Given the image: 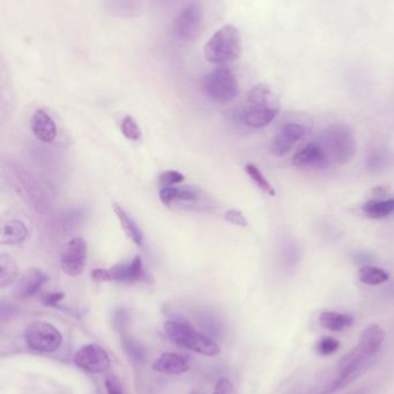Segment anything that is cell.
Masks as SVG:
<instances>
[{
    "label": "cell",
    "mask_w": 394,
    "mask_h": 394,
    "mask_svg": "<svg viewBox=\"0 0 394 394\" xmlns=\"http://www.w3.org/2000/svg\"><path fill=\"white\" fill-rule=\"evenodd\" d=\"M64 297H65L64 293L47 294V297L43 298V303L45 305H56L58 302L62 301Z\"/></svg>",
    "instance_id": "33"
},
{
    "label": "cell",
    "mask_w": 394,
    "mask_h": 394,
    "mask_svg": "<svg viewBox=\"0 0 394 394\" xmlns=\"http://www.w3.org/2000/svg\"><path fill=\"white\" fill-rule=\"evenodd\" d=\"M120 129L127 140L139 141L142 139V129L131 115H127L123 119V121L120 124Z\"/></svg>",
    "instance_id": "26"
},
{
    "label": "cell",
    "mask_w": 394,
    "mask_h": 394,
    "mask_svg": "<svg viewBox=\"0 0 394 394\" xmlns=\"http://www.w3.org/2000/svg\"><path fill=\"white\" fill-rule=\"evenodd\" d=\"M245 171L253 183L257 185L258 188H261L263 192H265L270 196H275L274 188L272 186L271 183L265 178L264 174L261 173V170L258 169L257 166L253 165V164H248L245 166Z\"/></svg>",
    "instance_id": "25"
},
{
    "label": "cell",
    "mask_w": 394,
    "mask_h": 394,
    "mask_svg": "<svg viewBox=\"0 0 394 394\" xmlns=\"http://www.w3.org/2000/svg\"><path fill=\"white\" fill-rule=\"evenodd\" d=\"M18 277V268L13 258L8 255L0 256V287L10 286L14 283Z\"/></svg>",
    "instance_id": "22"
},
{
    "label": "cell",
    "mask_w": 394,
    "mask_h": 394,
    "mask_svg": "<svg viewBox=\"0 0 394 394\" xmlns=\"http://www.w3.org/2000/svg\"><path fill=\"white\" fill-rule=\"evenodd\" d=\"M349 394H366V390L365 389H360V390L354 391Z\"/></svg>",
    "instance_id": "34"
},
{
    "label": "cell",
    "mask_w": 394,
    "mask_h": 394,
    "mask_svg": "<svg viewBox=\"0 0 394 394\" xmlns=\"http://www.w3.org/2000/svg\"><path fill=\"white\" fill-rule=\"evenodd\" d=\"M385 340V331L378 324H370L362 331L356 347L368 358H375Z\"/></svg>",
    "instance_id": "17"
},
{
    "label": "cell",
    "mask_w": 394,
    "mask_h": 394,
    "mask_svg": "<svg viewBox=\"0 0 394 394\" xmlns=\"http://www.w3.org/2000/svg\"><path fill=\"white\" fill-rule=\"evenodd\" d=\"M47 279L49 277L43 270L39 269V268H30L15 283L13 297L19 300L33 298L34 295H36L40 292Z\"/></svg>",
    "instance_id": "13"
},
{
    "label": "cell",
    "mask_w": 394,
    "mask_h": 394,
    "mask_svg": "<svg viewBox=\"0 0 394 394\" xmlns=\"http://www.w3.org/2000/svg\"><path fill=\"white\" fill-rule=\"evenodd\" d=\"M74 362L88 373H105L110 368L108 353L98 345L89 344L80 348L74 356Z\"/></svg>",
    "instance_id": "11"
},
{
    "label": "cell",
    "mask_w": 394,
    "mask_h": 394,
    "mask_svg": "<svg viewBox=\"0 0 394 394\" xmlns=\"http://www.w3.org/2000/svg\"><path fill=\"white\" fill-rule=\"evenodd\" d=\"M25 341L32 351L54 353L62 346L63 336L56 326L39 321L25 327Z\"/></svg>",
    "instance_id": "6"
},
{
    "label": "cell",
    "mask_w": 394,
    "mask_h": 394,
    "mask_svg": "<svg viewBox=\"0 0 394 394\" xmlns=\"http://www.w3.org/2000/svg\"><path fill=\"white\" fill-rule=\"evenodd\" d=\"M164 332L174 344L188 348L198 354L205 356H217L220 354V346L213 339L195 330L188 323L168 321L164 323Z\"/></svg>",
    "instance_id": "3"
},
{
    "label": "cell",
    "mask_w": 394,
    "mask_h": 394,
    "mask_svg": "<svg viewBox=\"0 0 394 394\" xmlns=\"http://www.w3.org/2000/svg\"><path fill=\"white\" fill-rule=\"evenodd\" d=\"M305 129L303 126L298 124H285L278 129L275 134L274 140L272 143V152L278 156L283 157L289 154L294 146L304 137Z\"/></svg>",
    "instance_id": "12"
},
{
    "label": "cell",
    "mask_w": 394,
    "mask_h": 394,
    "mask_svg": "<svg viewBox=\"0 0 394 394\" xmlns=\"http://www.w3.org/2000/svg\"><path fill=\"white\" fill-rule=\"evenodd\" d=\"M329 161L322 146L310 143L294 154L293 165L297 169H324Z\"/></svg>",
    "instance_id": "14"
},
{
    "label": "cell",
    "mask_w": 394,
    "mask_h": 394,
    "mask_svg": "<svg viewBox=\"0 0 394 394\" xmlns=\"http://www.w3.org/2000/svg\"><path fill=\"white\" fill-rule=\"evenodd\" d=\"M278 111L280 101L276 93L266 84H257L248 93L243 120L249 127L263 128L276 118Z\"/></svg>",
    "instance_id": "1"
},
{
    "label": "cell",
    "mask_w": 394,
    "mask_h": 394,
    "mask_svg": "<svg viewBox=\"0 0 394 394\" xmlns=\"http://www.w3.org/2000/svg\"><path fill=\"white\" fill-rule=\"evenodd\" d=\"M319 323L327 330L339 332V331L351 327L354 324V318L353 316L341 314V312H322V315L319 316Z\"/></svg>",
    "instance_id": "21"
},
{
    "label": "cell",
    "mask_w": 394,
    "mask_h": 394,
    "mask_svg": "<svg viewBox=\"0 0 394 394\" xmlns=\"http://www.w3.org/2000/svg\"><path fill=\"white\" fill-rule=\"evenodd\" d=\"M203 22V13L199 5L195 3L185 5L178 12L173 22V34L181 42L192 40L199 34Z\"/></svg>",
    "instance_id": "9"
},
{
    "label": "cell",
    "mask_w": 394,
    "mask_h": 394,
    "mask_svg": "<svg viewBox=\"0 0 394 394\" xmlns=\"http://www.w3.org/2000/svg\"><path fill=\"white\" fill-rule=\"evenodd\" d=\"M204 198L203 192L195 187H163L160 190V200L166 207L173 203H192Z\"/></svg>",
    "instance_id": "16"
},
{
    "label": "cell",
    "mask_w": 394,
    "mask_h": 394,
    "mask_svg": "<svg viewBox=\"0 0 394 394\" xmlns=\"http://www.w3.org/2000/svg\"><path fill=\"white\" fill-rule=\"evenodd\" d=\"M28 237V229L20 220H10L6 222L1 234V242L8 246H17L25 242Z\"/></svg>",
    "instance_id": "20"
},
{
    "label": "cell",
    "mask_w": 394,
    "mask_h": 394,
    "mask_svg": "<svg viewBox=\"0 0 394 394\" xmlns=\"http://www.w3.org/2000/svg\"><path fill=\"white\" fill-rule=\"evenodd\" d=\"M124 348L127 351L129 356L132 358V360L135 361H142L144 358V349L140 347V345L138 344L137 341L125 338L123 340Z\"/></svg>",
    "instance_id": "28"
},
{
    "label": "cell",
    "mask_w": 394,
    "mask_h": 394,
    "mask_svg": "<svg viewBox=\"0 0 394 394\" xmlns=\"http://www.w3.org/2000/svg\"><path fill=\"white\" fill-rule=\"evenodd\" d=\"M88 247L83 237L69 240L61 258L63 273L69 277H76L83 273L87 263Z\"/></svg>",
    "instance_id": "10"
},
{
    "label": "cell",
    "mask_w": 394,
    "mask_h": 394,
    "mask_svg": "<svg viewBox=\"0 0 394 394\" xmlns=\"http://www.w3.org/2000/svg\"><path fill=\"white\" fill-rule=\"evenodd\" d=\"M340 348V343L338 339L333 337H322L319 339L316 346V349L318 351V354L322 356H329V355L334 354Z\"/></svg>",
    "instance_id": "27"
},
{
    "label": "cell",
    "mask_w": 394,
    "mask_h": 394,
    "mask_svg": "<svg viewBox=\"0 0 394 394\" xmlns=\"http://www.w3.org/2000/svg\"><path fill=\"white\" fill-rule=\"evenodd\" d=\"M319 144L325 151L329 161L340 165L346 164L354 157L358 148L353 132L347 126L341 124L326 128L322 135V142Z\"/></svg>",
    "instance_id": "4"
},
{
    "label": "cell",
    "mask_w": 394,
    "mask_h": 394,
    "mask_svg": "<svg viewBox=\"0 0 394 394\" xmlns=\"http://www.w3.org/2000/svg\"><path fill=\"white\" fill-rule=\"evenodd\" d=\"M30 128L34 137L43 143H51L57 137L58 128L54 119L43 108H39L34 112L30 119Z\"/></svg>",
    "instance_id": "15"
},
{
    "label": "cell",
    "mask_w": 394,
    "mask_h": 394,
    "mask_svg": "<svg viewBox=\"0 0 394 394\" xmlns=\"http://www.w3.org/2000/svg\"><path fill=\"white\" fill-rule=\"evenodd\" d=\"M223 218L226 222H230L232 225L242 226L245 227L248 226V220H246L245 216L243 215V212L239 211L237 209H229L223 213Z\"/></svg>",
    "instance_id": "30"
},
{
    "label": "cell",
    "mask_w": 394,
    "mask_h": 394,
    "mask_svg": "<svg viewBox=\"0 0 394 394\" xmlns=\"http://www.w3.org/2000/svg\"><path fill=\"white\" fill-rule=\"evenodd\" d=\"M204 93L217 104H227L239 95V82L232 69L219 66L203 80Z\"/></svg>",
    "instance_id": "5"
},
{
    "label": "cell",
    "mask_w": 394,
    "mask_h": 394,
    "mask_svg": "<svg viewBox=\"0 0 394 394\" xmlns=\"http://www.w3.org/2000/svg\"><path fill=\"white\" fill-rule=\"evenodd\" d=\"M4 170L11 176L15 189L18 190L27 203H30L32 208L39 212H43L47 208V196L44 195L39 183H35L30 174L20 167H10V165L8 170Z\"/></svg>",
    "instance_id": "8"
},
{
    "label": "cell",
    "mask_w": 394,
    "mask_h": 394,
    "mask_svg": "<svg viewBox=\"0 0 394 394\" xmlns=\"http://www.w3.org/2000/svg\"><path fill=\"white\" fill-rule=\"evenodd\" d=\"M213 394H217V393H213Z\"/></svg>",
    "instance_id": "35"
},
{
    "label": "cell",
    "mask_w": 394,
    "mask_h": 394,
    "mask_svg": "<svg viewBox=\"0 0 394 394\" xmlns=\"http://www.w3.org/2000/svg\"><path fill=\"white\" fill-rule=\"evenodd\" d=\"M91 278L96 281H120V283H139L149 279L142 256L137 255L131 262L120 263L109 269H95Z\"/></svg>",
    "instance_id": "7"
},
{
    "label": "cell",
    "mask_w": 394,
    "mask_h": 394,
    "mask_svg": "<svg viewBox=\"0 0 394 394\" xmlns=\"http://www.w3.org/2000/svg\"><path fill=\"white\" fill-rule=\"evenodd\" d=\"M210 64L224 65L237 60L242 54V37L235 25H224L207 40L204 49Z\"/></svg>",
    "instance_id": "2"
},
{
    "label": "cell",
    "mask_w": 394,
    "mask_h": 394,
    "mask_svg": "<svg viewBox=\"0 0 394 394\" xmlns=\"http://www.w3.org/2000/svg\"><path fill=\"white\" fill-rule=\"evenodd\" d=\"M358 278L362 283L369 286H376L380 283H385L388 280L390 276L385 270L377 268V266H362L358 271Z\"/></svg>",
    "instance_id": "23"
},
{
    "label": "cell",
    "mask_w": 394,
    "mask_h": 394,
    "mask_svg": "<svg viewBox=\"0 0 394 394\" xmlns=\"http://www.w3.org/2000/svg\"><path fill=\"white\" fill-rule=\"evenodd\" d=\"M363 211L369 218L380 219L390 216L394 212V200L368 202L363 207Z\"/></svg>",
    "instance_id": "24"
},
{
    "label": "cell",
    "mask_w": 394,
    "mask_h": 394,
    "mask_svg": "<svg viewBox=\"0 0 394 394\" xmlns=\"http://www.w3.org/2000/svg\"><path fill=\"white\" fill-rule=\"evenodd\" d=\"M113 211L116 213L120 226H122V229L127 234V237L131 239L133 244L142 247L144 244V234H142V229H139V226L134 222L133 219L131 218L130 216L127 215V211L120 205H113Z\"/></svg>",
    "instance_id": "19"
},
{
    "label": "cell",
    "mask_w": 394,
    "mask_h": 394,
    "mask_svg": "<svg viewBox=\"0 0 394 394\" xmlns=\"http://www.w3.org/2000/svg\"><path fill=\"white\" fill-rule=\"evenodd\" d=\"M215 393L217 394H237L234 384L228 378H220L215 385Z\"/></svg>",
    "instance_id": "31"
},
{
    "label": "cell",
    "mask_w": 394,
    "mask_h": 394,
    "mask_svg": "<svg viewBox=\"0 0 394 394\" xmlns=\"http://www.w3.org/2000/svg\"><path fill=\"white\" fill-rule=\"evenodd\" d=\"M190 369V363L184 355L178 353H163L155 362L153 363V370L157 373L169 375H181Z\"/></svg>",
    "instance_id": "18"
},
{
    "label": "cell",
    "mask_w": 394,
    "mask_h": 394,
    "mask_svg": "<svg viewBox=\"0 0 394 394\" xmlns=\"http://www.w3.org/2000/svg\"><path fill=\"white\" fill-rule=\"evenodd\" d=\"M105 385L108 394H124L122 385L115 377H108L105 380Z\"/></svg>",
    "instance_id": "32"
},
{
    "label": "cell",
    "mask_w": 394,
    "mask_h": 394,
    "mask_svg": "<svg viewBox=\"0 0 394 394\" xmlns=\"http://www.w3.org/2000/svg\"><path fill=\"white\" fill-rule=\"evenodd\" d=\"M184 180V176L178 171H166L160 176V185L163 187H173L174 185L182 183Z\"/></svg>",
    "instance_id": "29"
}]
</instances>
